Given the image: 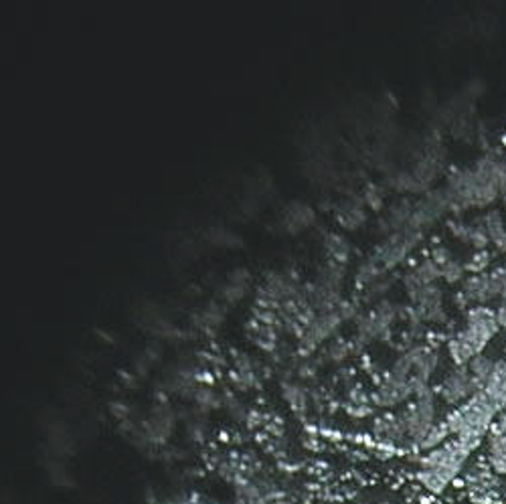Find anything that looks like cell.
<instances>
[{
  "label": "cell",
  "mask_w": 506,
  "mask_h": 504,
  "mask_svg": "<svg viewBox=\"0 0 506 504\" xmlns=\"http://www.w3.org/2000/svg\"><path fill=\"white\" fill-rule=\"evenodd\" d=\"M488 462L496 474L506 476V436L502 438H492L490 448H488Z\"/></svg>",
  "instance_id": "5"
},
{
  "label": "cell",
  "mask_w": 506,
  "mask_h": 504,
  "mask_svg": "<svg viewBox=\"0 0 506 504\" xmlns=\"http://www.w3.org/2000/svg\"><path fill=\"white\" fill-rule=\"evenodd\" d=\"M484 391L480 383L472 377L468 366H455L452 373H448V377L442 381V387H440V395L445 403L458 405L466 403L472 395Z\"/></svg>",
  "instance_id": "3"
},
{
  "label": "cell",
  "mask_w": 506,
  "mask_h": 504,
  "mask_svg": "<svg viewBox=\"0 0 506 504\" xmlns=\"http://www.w3.org/2000/svg\"><path fill=\"white\" fill-rule=\"evenodd\" d=\"M492 253L488 252V250H482V252H476L474 255H472V259H470L468 264H466V269L468 272H472V276H478V274H486V267L490 265V262H492Z\"/></svg>",
  "instance_id": "8"
},
{
  "label": "cell",
  "mask_w": 506,
  "mask_h": 504,
  "mask_svg": "<svg viewBox=\"0 0 506 504\" xmlns=\"http://www.w3.org/2000/svg\"><path fill=\"white\" fill-rule=\"evenodd\" d=\"M500 274H502V292H500V300L506 302V264L500 267Z\"/></svg>",
  "instance_id": "13"
},
{
  "label": "cell",
  "mask_w": 506,
  "mask_h": 504,
  "mask_svg": "<svg viewBox=\"0 0 506 504\" xmlns=\"http://www.w3.org/2000/svg\"><path fill=\"white\" fill-rule=\"evenodd\" d=\"M470 452L458 440L445 441L443 446L431 450L430 454L421 458V468L418 480L425 490L440 494L448 488L450 482L460 474Z\"/></svg>",
  "instance_id": "2"
},
{
  "label": "cell",
  "mask_w": 506,
  "mask_h": 504,
  "mask_svg": "<svg viewBox=\"0 0 506 504\" xmlns=\"http://www.w3.org/2000/svg\"><path fill=\"white\" fill-rule=\"evenodd\" d=\"M500 332L496 310L490 306H472L466 314V326L448 341V354L455 366H468L474 356L486 351L494 336Z\"/></svg>",
  "instance_id": "1"
},
{
  "label": "cell",
  "mask_w": 506,
  "mask_h": 504,
  "mask_svg": "<svg viewBox=\"0 0 506 504\" xmlns=\"http://www.w3.org/2000/svg\"><path fill=\"white\" fill-rule=\"evenodd\" d=\"M490 436H492V438H502V436H506V413L500 411V413L496 416L492 428H490Z\"/></svg>",
  "instance_id": "10"
},
{
  "label": "cell",
  "mask_w": 506,
  "mask_h": 504,
  "mask_svg": "<svg viewBox=\"0 0 506 504\" xmlns=\"http://www.w3.org/2000/svg\"><path fill=\"white\" fill-rule=\"evenodd\" d=\"M496 318H498L500 330H505L506 332V302H502L498 308H496Z\"/></svg>",
  "instance_id": "12"
},
{
  "label": "cell",
  "mask_w": 506,
  "mask_h": 504,
  "mask_svg": "<svg viewBox=\"0 0 506 504\" xmlns=\"http://www.w3.org/2000/svg\"><path fill=\"white\" fill-rule=\"evenodd\" d=\"M502 413H506V405H505V409H502Z\"/></svg>",
  "instance_id": "14"
},
{
  "label": "cell",
  "mask_w": 506,
  "mask_h": 504,
  "mask_svg": "<svg viewBox=\"0 0 506 504\" xmlns=\"http://www.w3.org/2000/svg\"><path fill=\"white\" fill-rule=\"evenodd\" d=\"M484 393L490 397L492 401L500 411L505 409L506 405V356L505 359H498L496 365H494V371L488 383L484 385Z\"/></svg>",
  "instance_id": "4"
},
{
  "label": "cell",
  "mask_w": 506,
  "mask_h": 504,
  "mask_svg": "<svg viewBox=\"0 0 506 504\" xmlns=\"http://www.w3.org/2000/svg\"><path fill=\"white\" fill-rule=\"evenodd\" d=\"M166 504H207V503L202 500L201 496L190 494V496H180V498H175V500H168Z\"/></svg>",
  "instance_id": "11"
},
{
  "label": "cell",
  "mask_w": 506,
  "mask_h": 504,
  "mask_svg": "<svg viewBox=\"0 0 506 504\" xmlns=\"http://www.w3.org/2000/svg\"><path fill=\"white\" fill-rule=\"evenodd\" d=\"M450 436H452V433H450V429H448V426H445V421L435 423V426L430 429V433L425 436V440L419 443V448H421V450H430L431 452V450H435V448L443 446Z\"/></svg>",
  "instance_id": "7"
},
{
  "label": "cell",
  "mask_w": 506,
  "mask_h": 504,
  "mask_svg": "<svg viewBox=\"0 0 506 504\" xmlns=\"http://www.w3.org/2000/svg\"><path fill=\"white\" fill-rule=\"evenodd\" d=\"M494 365H496V361L482 353V354H478V356H474V359H472V363L468 365V369H470V373H472V377L476 379L482 387H484V385L488 383L490 375H492Z\"/></svg>",
  "instance_id": "6"
},
{
  "label": "cell",
  "mask_w": 506,
  "mask_h": 504,
  "mask_svg": "<svg viewBox=\"0 0 506 504\" xmlns=\"http://www.w3.org/2000/svg\"><path fill=\"white\" fill-rule=\"evenodd\" d=\"M505 353H506V339H505Z\"/></svg>",
  "instance_id": "15"
},
{
  "label": "cell",
  "mask_w": 506,
  "mask_h": 504,
  "mask_svg": "<svg viewBox=\"0 0 506 504\" xmlns=\"http://www.w3.org/2000/svg\"><path fill=\"white\" fill-rule=\"evenodd\" d=\"M464 272H466V265H462L460 262L452 259L450 264L442 267V277H445L448 284H455V282H462Z\"/></svg>",
  "instance_id": "9"
}]
</instances>
